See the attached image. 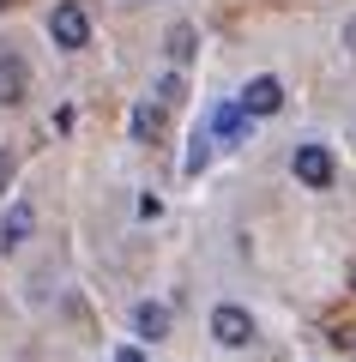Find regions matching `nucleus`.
I'll return each instance as SVG.
<instances>
[{"instance_id": "13", "label": "nucleus", "mask_w": 356, "mask_h": 362, "mask_svg": "<svg viewBox=\"0 0 356 362\" xmlns=\"http://www.w3.org/2000/svg\"><path fill=\"white\" fill-rule=\"evenodd\" d=\"M6 181H13V151L0 145V194H6Z\"/></svg>"}, {"instance_id": "2", "label": "nucleus", "mask_w": 356, "mask_h": 362, "mask_svg": "<svg viewBox=\"0 0 356 362\" xmlns=\"http://www.w3.org/2000/svg\"><path fill=\"white\" fill-rule=\"evenodd\" d=\"M290 169H296L302 187H332V151H326V145H296Z\"/></svg>"}, {"instance_id": "3", "label": "nucleus", "mask_w": 356, "mask_h": 362, "mask_svg": "<svg viewBox=\"0 0 356 362\" xmlns=\"http://www.w3.org/2000/svg\"><path fill=\"white\" fill-rule=\"evenodd\" d=\"M242 109H248V115H278V109H284V85H278L272 73L248 78V90H242Z\"/></svg>"}, {"instance_id": "6", "label": "nucleus", "mask_w": 356, "mask_h": 362, "mask_svg": "<svg viewBox=\"0 0 356 362\" xmlns=\"http://www.w3.org/2000/svg\"><path fill=\"white\" fill-rule=\"evenodd\" d=\"M0 103H25V61L0 54Z\"/></svg>"}, {"instance_id": "11", "label": "nucleus", "mask_w": 356, "mask_h": 362, "mask_svg": "<svg viewBox=\"0 0 356 362\" xmlns=\"http://www.w3.org/2000/svg\"><path fill=\"white\" fill-rule=\"evenodd\" d=\"M205 157H212V145H205V133H193V145H188V169H193V175L205 169Z\"/></svg>"}, {"instance_id": "15", "label": "nucleus", "mask_w": 356, "mask_h": 362, "mask_svg": "<svg viewBox=\"0 0 356 362\" xmlns=\"http://www.w3.org/2000/svg\"><path fill=\"white\" fill-rule=\"evenodd\" d=\"M0 6H6V0H0Z\"/></svg>"}, {"instance_id": "14", "label": "nucleus", "mask_w": 356, "mask_h": 362, "mask_svg": "<svg viewBox=\"0 0 356 362\" xmlns=\"http://www.w3.org/2000/svg\"><path fill=\"white\" fill-rule=\"evenodd\" d=\"M115 362H151L145 350H115Z\"/></svg>"}, {"instance_id": "5", "label": "nucleus", "mask_w": 356, "mask_h": 362, "mask_svg": "<svg viewBox=\"0 0 356 362\" xmlns=\"http://www.w3.org/2000/svg\"><path fill=\"white\" fill-rule=\"evenodd\" d=\"M212 133L236 145V139L248 133V109H242V103H217V109H212Z\"/></svg>"}, {"instance_id": "12", "label": "nucleus", "mask_w": 356, "mask_h": 362, "mask_svg": "<svg viewBox=\"0 0 356 362\" xmlns=\"http://www.w3.org/2000/svg\"><path fill=\"white\" fill-rule=\"evenodd\" d=\"M157 97H163V103H181V97H188V90H181V78H176V73H169V78H163V85H157Z\"/></svg>"}, {"instance_id": "8", "label": "nucleus", "mask_w": 356, "mask_h": 362, "mask_svg": "<svg viewBox=\"0 0 356 362\" xmlns=\"http://www.w3.org/2000/svg\"><path fill=\"white\" fill-rule=\"evenodd\" d=\"M30 235V206H13V218L0 223V247H13V242H25Z\"/></svg>"}, {"instance_id": "10", "label": "nucleus", "mask_w": 356, "mask_h": 362, "mask_svg": "<svg viewBox=\"0 0 356 362\" xmlns=\"http://www.w3.org/2000/svg\"><path fill=\"white\" fill-rule=\"evenodd\" d=\"M188 54H193V30L176 25V30H169V61H188Z\"/></svg>"}, {"instance_id": "7", "label": "nucleus", "mask_w": 356, "mask_h": 362, "mask_svg": "<svg viewBox=\"0 0 356 362\" xmlns=\"http://www.w3.org/2000/svg\"><path fill=\"white\" fill-rule=\"evenodd\" d=\"M133 320H139L145 338H163V332H169V308H163V302H139V314H133Z\"/></svg>"}, {"instance_id": "9", "label": "nucleus", "mask_w": 356, "mask_h": 362, "mask_svg": "<svg viewBox=\"0 0 356 362\" xmlns=\"http://www.w3.org/2000/svg\"><path fill=\"white\" fill-rule=\"evenodd\" d=\"M157 127H163V109H151V103L133 109V139H157Z\"/></svg>"}, {"instance_id": "4", "label": "nucleus", "mask_w": 356, "mask_h": 362, "mask_svg": "<svg viewBox=\"0 0 356 362\" xmlns=\"http://www.w3.org/2000/svg\"><path fill=\"white\" fill-rule=\"evenodd\" d=\"M212 338L236 350V344H248V338H254V320H248L242 308H217V314H212Z\"/></svg>"}, {"instance_id": "1", "label": "nucleus", "mask_w": 356, "mask_h": 362, "mask_svg": "<svg viewBox=\"0 0 356 362\" xmlns=\"http://www.w3.org/2000/svg\"><path fill=\"white\" fill-rule=\"evenodd\" d=\"M49 37L61 42V49H85V42H91V18L79 13L73 0H61V6L49 13Z\"/></svg>"}]
</instances>
